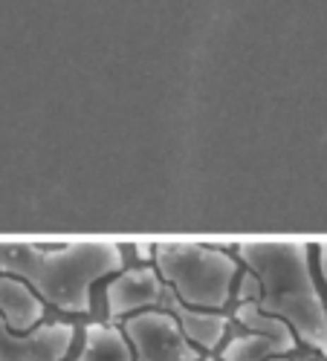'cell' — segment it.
<instances>
[{"mask_svg": "<svg viewBox=\"0 0 327 361\" xmlns=\"http://www.w3.org/2000/svg\"><path fill=\"white\" fill-rule=\"evenodd\" d=\"M125 269L122 246L81 240L67 246L0 243V272L32 286L44 304L67 315L93 310V286Z\"/></svg>", "mask_w": 327, "mask_h": 361, "instance_id": "1", "label": "cell"}, {"mask_svg": "<svg viewBox=\"0 0 327 361\" xmlns=\"http://www.w3.org/2000/svg\"><path fill=\"white\" fill-rule=\"evenodd\" d=\"M234 255L261 281L258 304L284 318L295 338L327 358V307L304 243H237Z\"/></svg>", "mask_w": 327, "mask_h": 361, "instance_id": "2", "label": "cell"}, {"mask_svg": "<svg viewBox=\"0 0 327 361\" xmlns=\"http://www.w3.org/2000/svg\"><path fill=\"white\" fill-rule=\"evenodd\" d=\"M154 269L186 307L223 312L237 289L241 266L223 249L203 243L154 246Z\"/></svg>", "mask_w": 327, "mask_h": 361, "instance_id": "3", "label": "cell"}, {"mask_svg": "<svg viewBox=\"0 0 327 361\" xmlns=\"http://www.w3.org/2000/svg\"><path fill=\"white\" fill-rule=\"evenodd\" d=\"M122 329L133 347L136 361H200V350L186 338L177 318L165 310H148L128 321Z\"/></svg>", "mask_w": 327, "mask_h": 361, "instance_id": "4", "label": "cell"}, {"mask_svg": "<svg viewBox=\"0 0 327 361\" xmlns=\"http://www.w3.org/2000/svg\"><path fill=\"white\" fill-rule=\"evenodd\" d=\"M165 295H168V286L154 266L122 269L119 275H113V281L105 289L107 321L119 324L148 310H162Z\"/></svg>", "mask_w": 327, "mask_h": 361, "instance_id": "5", "label": "cell"}, {"mask_svg": "<svg viewBox=\"0 0 327 361\" xmlns=\"http://www.w3.org/2000/svg\"><path fill=\"white\" fill-rule=\"evenodd\" d=\"M76 341L67 321H44L32 333H15L0 318V361H64Z\"/></svg>", "mask_w": 327, "mask_h": 361, "instance_id": "6", "label": "cell"}, {"mask_svg": "<svg viewBox=\"0 0 327 361\" xmlns=\"http://www.w3.org/2000/svg\"><path fill=\"white\" fill-rule=\"evenodd\" d=\"M44 315H47V304L32 286L15 275L0 272V318L9 324V329L32 333L38 324H44Z\"/></svg>", "mask_w": 327, "mask_h": 361, "instance_id": "7", "label": "cell"}, {"mask_svg": "<svg viewBox=\"0 0 327 361\" xmlns=\"http://www.w3.org/2000/svg\"><path fill=\"white\" fill-rule=\"evenodd\" d=\"M165 312H171L180 324V329L186 333V338L203 353V350H218L223 336H226V326H229V315L223 312H209V310H194V307H186L180 298H177L171 289L165 295V304H162Z\"/></svg>", "mask_w": 327, "mask_h": 361, "instance_id": "8", "label": "cell"}, {"mask_svg": "<svg viewBox=\"0 0 327 361\" xmlns=\"http://www.w3.org/2000/svg\"><path fill=\"white\" fill-rule=\"evenodd\" d=\"M232 318L241 324V326H246L252 336L266 338V341L273 344V350H275L278 355H284V358H287L290 353H295V347H299V338H295L292 326H290L284 318L266 312V310L258 304V300H244V304H237L234 312H232Z\"/></svg>", "mask_w": 327, "mask_h": 361, "instance_id": "9", "label": "cell"}, {"mask_svg": "<svg viewBox=\"0 0 327 361\" xmlns=\"http://www.w3.org/2000/svg\"><path fill=\"white\" fill-rule=\"evenodd\" d=\"M73 361H136V355L119 324H87L84 344Z\"/></svg>", "mask_w": 327, "mask_h": 361, "instance_id": "10", "label": "cell"}, {"mask_svg": "<svg viewBox=\"0 0 327 361\" xmlns=\"http://www.w3.org/2000/svg\"><path fill=\"white\" fill-rule=\"evenodd\" d=\"M220 361H287L261 336H237L220 350Z\"/></svg>", "mask_w": 327, "mask_h": 361, "instance_id": "11", "label": "cell"}, {"mask_svg": "<svg viewBox=\"0 0 327 361\" xmlns=\"http://www.w3.org/2000/svg\"><path fill=\"white\" fill-rule=\"evenodd\" d=\"M244 300H261V281L249 272V269L237 278V304H244Z\"/></svg>", "mask_w": 327, "mask_h": 361, "instance_id": "12", "label": "cell"}, {"mask_svg": "<svg viewBox=\"0 0 327 361\" xmlns=\"http://www.w3.org/2000/svg\"><path fill=\"white\" fill-rule=\"evenodd\" d=\"M319 269H321V281H324V289H327V243L319 246Z\"/></svg>", "mask_w": 327, "mask_h": 361, "instance_id": "13", "label": "cell"}, {"mask_svg": "<svg viewBox=\"0 0 327 361\" xmlns=\"http://www.w3.org/2000/svg\"><path fill=\"white\" fill-rule=\"evenodd\" d=\"M200 361H220V358H212V355H206V358H200Z\"/></svg>", "mask_w": 327, "mask_h": 361, "instance_id": "14", "label": "cell"}]
</instances>
